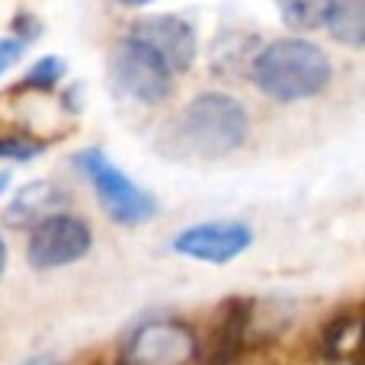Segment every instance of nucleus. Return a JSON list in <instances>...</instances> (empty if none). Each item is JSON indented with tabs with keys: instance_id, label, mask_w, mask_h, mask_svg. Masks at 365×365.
Instances as JSON below:
<instances>
[{
	"instance_id": "nucleus-16",
	"label": "nucleus",
	"mask_w": 365,
	"mask_h": 365,
	"mask_svg": "<svg viewBox=\"0 0 365 365\" xmlns=\"http://www.w3.org/2000/svg\"><path fill=\"white\" fill-rule=\"evenodd\" d=\"M6 186H10V170H0V195H4Z\"/></svg>"
},
{
	"instance_id": "nucleus-17",
	"label": "nucleus",
	"mask_w": 365,
	"mask_h": 365,
	"mask_svg": "<svg viewBox=\"0 0 365 365\" xmlns=\"http://www.w3.org/2000/svg\"><path fill=\"white\" fill-rule=\"evenodd\" d=\"M4 269H6V247H4V240H0V276H4Z\"/></svg>"
},
{
	"instance_id": "nucleus-2",
	"label": "nucleus",
	"mask_w": 365,
	"mask_h": 365,
	"mask_svg": "<svg viewBox=\"0 0 365 365\" xmlns=\"http://www.w3.org/2000/svg\"><path fill=\"white\" fill-rule=\"evenodd\" d=\"M253 83L269 100L295 103L321 93L330 83V58L308 38H279L266 45L250 64Z\"/></svg>"
},
{
	"instance_id": "nucleus-13",
	"label": "nucleus",
	"mask_w": 365,
	"mask_h": 365,
	"mask_svg": "<svg viewBox=\"0 0 365 365\" xmlns=\"http://www.w3.org/2000/svg\"><path fill=\"white\" fill-rule=\"evenodd\" d=\"M38 154V145H29V141H19V138H10V141H0V158H10V160H29Z\"/></svg>"
},
{
	"instance_id": "nucleus-6",
	"label": "nucleus",
	"mask_w": 365,
	"mask_h": 365,
	"mask_svg": "<svg viewBox=\"0 0 365 365\" xmlns=\"http://www.w3.org/2000/svg\"><path fill=\"white\" fill-rule=\"evenodd\" d=\"M253 244V231L244 221H205L173 237V250L202 263H231Z\"/></svg>"
},
{
	"instance_id": "nucleus-5",
	"label": "nucleus",
	"mask_w": 365,
	"mask_h": 365,
	"mask_svg": "<svg viewBox=\"0 0 365 365\" xmlns=\"http://www.w3.org/2000/svg\"><path fill=\"white\" fill-rule=\"evenodd\" d=\"M90 244H93V234H90L87 221L55 212L38 225H32L26 257L36 269H58V266H71L83 259L90 253Z\"/></svg>"
},
{
	"instance_id": "nucleus-7",
	"label": "nucleus",
	"mask_w": 365,
	"mask_h": 365,
	"mask_svg": "<svg viewBox=\"0 0 365 365\" xmlns=\"http://www.w3.org/2000/svg\"><path fill=\"white\" fill-rule=\"evenodd\" d=\"M195 356V336L180 321H151L135 330L128 365H186Z\"/></svg>"
},
{
	"instance_id": "nucleus-3",
	"label": "nucleus",
	"mask_w": 365,
	"mask_h": 365,
	"mask_svg": "<svg viewBox=\"0 0 365 365\" xmlns=\"http://www.w3.org/2000/svg\"><path fill=\"white\" fill-rule=\"evenodd\" d=\"M74 164L93 182L96 199H100V205L106 208L113 221H119V225H141V221H151L158 215V199L148 189H141L138 182L128 180L103 151H96V148L81 151Z\"/></svg>"
},
{
	"instance_id": "nucleus-8",
	"label": "nucleus",
	"mask_w": 365,
	"mask_h": 365,
	"mask_svg": "<svg viewBox=\"0 0 365 365\" xmlns=\"http://www.w3.org/2000/svg\"><path fill=\"white\" fill-rule=\"evenodd\" d=\"M132 38H138V42H145L148 48H154L160 58H164L167 64H170V71L177 74V71H186L192 68L195 61V51H199V38H195V29L186 23V19L180 16H148L141 19V23L132 26V32H128Z\"/></svg>"
},
{
	"instance_id": "nucleus-15",
	"label": "nucleus",
	"mask_w": 365,
	"mask_h": 365,
	"mask_svg": "<svg viewBox=\"0 0 365 365\" xmlns=\"http://www.w3.org/2000/svg\"><path fill=\"white\" fill-rule=\"evenodd\" d=\"M115 4H122V6H148V4H154V0H115Z\"/></svg>"
},
{
	"instance_id": "nucleus-18",
	"label": "nucleus",
	"mask_w": 365,
	"mask_h": 365,
	"mask_svg": "<svg viewBox=\"0 0 365 365\" xmlns=\"http://www.w3.org/2000/svg\"><path fill=\"white\" fill-rule=\"evenodd\" d=\"M26 365H55V362H51V359H45V356H38V359H29Z\"/></svg>"
},
{
	"instance_id": "nucleus-1",
	"label": "nucleus",
	"mask_w": 365,
	"mask_h": 365,
	"mask_svg": "<svg viewBox=\"0 0 365 365\" xmlns=\"http://www.w3.org/2000/svg\"><path fill=\"white\" fill-rule=\"evenodd\" d=\"M250 132L247 109L227 93H202L177 113L170 122L164 145L186 158L212 160L225 158L234 148L244 145Z\"/></svg>"
},
{
	"instance_id": "nucleus-11",
	"label": "nucleus",
	"mask_w": 365,
	"mask_h": 365,
	"mask_svg": "<svg viewBox=\"0 0 365 365\" xmlns=\"http://www.w3.org/2000/svg\"><path fill=\"white\" fill-rule=\"evenodd\" d=\"M289 29H317L327 19V4L330 0H272Z\"/></svg>"
},
{
	"instance_id": "nucleus-12",
	"label": "nucleus",
	"mask_w": 365,
	"mask_h": 365,
	"mask_svg": "<svg viewBox=\"0 0 365 365\" xmlns=\"http://www.w3.org/2000/svg\"><path fill=\"white\" fill-rule=\"evenodd\" d=\"M61 71H64L61 58H42V61L29 71L26 83H29V87H55L58 77H61Z\"/></svg>"
},
{
	"instance_id": "nucleus-9",
	"label": "nucleus",
	"mask_w": 365,
	"mask_h": 365,
	"mask_svg": "<svg viewBox=\"0 0 365 365\" xmlns=\"http://www.w3.org/2000/svg\"><path fill=\"white\" fill-rule=\"evenodd\" d=\"M61 199H64V192L55 186V182H48V180L29 182V186H23L16 195H13L10 208H6V221L16 227L38 225L42 218H48V215L58 212Z\"/></svg>"
},
{
	"instance_id": "nucleus-4",
	"label": "nucleus",
	"mask_w": 365,
	"mask_h": 365,
	"mask_svg": "<svg viewBox=\"0 0 365 365\" xmlns=\"http://www.w3.org/2000/svg\"><path fill=\"white\" fill-rule=\"evenodd\" d=\"M109 77H113L115 90L128 100L138 103H160L170 96L173 90V71L164 58L154 48H148L145 42L128 36L125 42H119V48L113 51V61H109Z\"/></svg>"
},
{
	"instance_id": "nucleus-14",
	"label": "nucleus",
	"mask_w": 365,
	"mask_h": 365,
	"mask_svg": "<svg viewBox=\"0 0 365 365\" xmlns=\"http://www.w3.org/2000/svg\"><path fill=\"white\" fill-rule=\"evenodd\" d=\"M19 55H23V38H0V74H6V68H13Z\"/></svg>"
},
{
	"instance_id": "nucleus-10",
	"label": "nucleus",
	"mask_w": 365,
	"mask_h": 365,
	"mask_svg": "<svg viewBox=\"0 0 365 365\" xmlns=\"http://www.w3.org/2000/svg\"><path fill=\"white\" fill-rule=\"evenodd\" d=\"M324 26L336 42L349 48H362L365 42V0H330Z\"/></svg>"
}]
</instances>
